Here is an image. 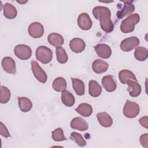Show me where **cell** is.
I'll use <instances>...</instances> for the list:
<instances>
[{
	"label": "cell",
	"instance_id": "obj_6",
	"mask_svg": "<svg viewBox=\"0 0 148 148\" xmlns=\"http://www.w3.org/2000/svg\"><path fill=\"white\" fill-rule=\"evenodd\" d=\"M31 65L32 73L36 79L42 83H46L47 79V76L45 71L35 60H32L31 61Z\"/></svg>",
	"mask_w": 148,
	"mask_h": 148
},
{
	"label": "cell",
	"instance_id": "obj_25",
	"mask_svg": "<svg viewBox=\"0 0 148 148\" xmlns=\"http://www.w3.org/2000/svg\"><path fill=\"white\" fill-rule=\"evenodd\" d=\"M61 101L62 103L68 107L72 106L75 102V99L73 95L67 90L62 91Z\"/></svg>",
	"mask_w": 148,
	"mask_h": 148
},
{
	"label": "cell",
	"instance_id": "obj_8",
	"mask_svg": "<svg viewBox=\"0 0 148 148\" xmlns=\"http://www.w3.org/2000/svg\"><path fill=\"white\" fill-rule=\"evenodd\" d=\"M29 35L34 38H39L44 34V27L42 24L39 22H34L28 27V29Z\"/></svg>",
	"mask_w": 148,
	"mask_h": 148
},
{
	"label": "cell",
	"instance_id": "obj_31",
	"mask_svg": "<svg viewBox=\"0 0 148 148\" xmlns=\"http://www.w3.org/2000/svg\"><path fill=\"white\" fill-rule=\"evenodd\" d=\"M52 139L56 142L63 141L66 140V138L64 136V132L62 128H58L51 132Z\"/></svg>",
	"mask_w": 148,
	"mask_h": 148
},
{
	"label": "cell",
	"instance_id": "obj_13",
	"mask_svg": "<svg viewBox=\"0 0 148 148\" xmlns=\"http://www.w3.org/2000/svg\"><path fill=\"white\" fill-rule=\"evenodd\" d=\"M125 84L128 85V91L132 97H136L140 94L141 86L137 82L128 79L126 80Z\"/></svg>",
	"mask_w": 148,
	"mask_h": 148
},
{
	"label": "cell",
	"instance_id": "obj_26",
	"mask_svg": "<svg viewBox=\"0 0 148 148\" xmlns=\"http://www.w3.org/2000/svg\"><path fill=\"white\" fill-rule=\"evenodd\" d=\"M52 87L55 91L61 92L66 90L67 83L64 77H58L54 80L52 84Z\"/></svg>",
	"mask_w": 148,
	"mask_h": 148
},
{
	"label": "cell",
	"instance_id": "obj_16",
	"mask_svg": "<svg viewBox=\"0 0 148 148\" xmlns=\"http://www.w3.org/2000/svg\"><path fill=\"white\" fill-rule=\"evenodd\" d=\"M102 84L103 88L108 92L114 91L117 87V84L112 75H106L102 77Z\"/></svg>",
	"mask_w": 148,
	"mask_h": 148
},
{
	"label": "cell",
	"instance_id": "obj_15",
	"mask_svg": "<svg viewBox=\"0 0 148 148\" xmlns=\"http://www.w3.org/2000/svg\"><path fill=\"white\" fill-rule=\"evenodd\" d=\"M70 125L72 128L80 131H86L88 128L87 122L80 117H76L73 119L71 121Z\"/></svg>",
	"mask_w": 148,
	"mask_h": 148
},
{
	"label": "cell",
	"instance_id": "obj_17",
	"mask_svg": "<svg viewBox=\"0 0 148 148\" xmlns=\"http://www.w3.org/2000/svg\"><path fill=\"white\" fill-rule=\"evenodd\" d=\"M108 63L101 59H97L92 64V69L97 74L105 72L108 70Z\"/></svg>",
	"mask_w": 148,
	"mask_h": 148
},
{
	"label": "cell",
	"instance_id": "obj_36",
	"mask_svg": "<svg viewBox=\"0 0 148 148\" xmlns=\"http://www.w3.org/2000/svg\"><path fill=\"white\" fill-rule=\"evenodd\" d=\"M27 2H28V1H25V2H21V1H17V2H18V3H21V4H24V3H25Z\"/></svg>",
	"mask_w": 148,
	"mask_h": 148
},
{
	"label": "cell",
	"instance_id": "obj_5",
	"mask_svg": "<svg viewBox=\"0 0 148 148\" xmlns=\"http://www.w3.org/2000/svg\"><path fill=\"white\" fill-rule=\"evenodd\" d=\"M15 56L20 60H26L29 59L32 55V50L29 46L25 45H17L14 49Z\"/></svg>",
	"mask_w": 148,
	"mask_h": 148
},
{
	"label": "cell",
	"instance_id": "obj_22",
	"mask_svg": "<svg viewBox=\"0 0 148 148\" xmlns=\"http://www.w3.org/2000/svg\"><path fill=\"white\" fill-rule=\"evenodd\" d=\"M75 110L83 117H89L93 112L91 105L87 103H82L76 108Z\"/></svg>",
	"mask_w": 148,
	"mask_h": 148
},
{
	"label": "cell",
	"instance_id": "obj_11",
	"mask_svg": "<svg viewBox=\"0 0 148 148\" xmlns=\"http://www.w3.org/2000/svg\"><path fill=\"white\" fill-rule=\"evenodd\" d=\"M123 6L117 12V16L119 19L132 13L135 10V6L132 2L124 1Z\"/></svg>",
	"mask_w": 148,
	"mask_h": 148
},
{
	"label": "cell",
	"instance_id": "obj_24",
	"mask_svg": "<svg viewBox=\"0 0 148 148\" xmlns=\"http://www.w3.org/2000/svg\"><path fill=\"white\" fill-rule=\"evenodd\" d=\"M72 82V87L75 92L78 95H83L85 92V86L83 82L77 78L71 77Z\"/></svg>",
	"mask_w": 148,
	"mask_h": 148
},
{
	"label": "cell",
	"instance_id": "obj_9",
	"mask_svg": "<svg viewBox=\"0 0 148 148\" xmlns=\"http://www.w3.org/2000/svg\"><path fill=\"white\" fill-rule=\"evenodd\" d=\"M77 25L79 28L83 30L90 29L92 25V22L90 16L86 13H82L77 18Z\"/></svg>",
	"mask_w": 148,
	"mask_h": 148
},
{
	"label": "cell",
	"instance_id": "obj_12",
	"mask_svg": "<svg viewBox=\"0 0 148 148\" xmlns=\"http://www.w3.org/2000/svg\"><path fill=\"white\" fill-rule=\"evenodd\" d=\"M2 66L3 70L7 73L15 74L16 72V66L14 60L10 57H5L2 60Z\"/></svg>",
	"mask_w": 148,
	"mask_h": 148
},
{
	"label": "cell",
	"instance_id": "obj_4",
	"mask_svg": "<svg viewBox=\"0 0 148 148\" xmlns=\"http://www.w3.org/2000/svg\"><path fill=\"white\" fill-rule=\"evenodd\" d=\"M139 106L137 103L127 100L123 108V114L126 117L134 118L139 114Z\"/></svg>",
	"mask_w": 148,
	"mask_h": 148
},
{
	"label": "cell",
	"instance_id": "obj_18",
	"mask_svg": "<svg viewBox=\"0 0 148 148\" xmlns=\"http://www.w3.org/2000/svg\"><path fill=\"white\" fill-rule=\"evenodd\" d=\"M3 12L4 16L8 19H13L17 15V10L16 7L8 2L3 5Z\"/></svg>",
	"mask_w": 148,
	"mask_h": 148
},
{
	"label": "cell",
	"instance_id": "obj_14",
	"mask_svg": "<svg viewBox=\"0 0 148 148\" xmlns=\"http://www.w3.org/2000/svg\"><path fill=\"white\" fill-rule=\"evenodd\" d=\"M86 46V45L84 41L79 38H73L69 42V47L71 50L75 53L82 52L85 49Z\"/></svg>",
	"mask_w": 148,
	"mask_h": 148
},
{
	"label": "cell",
	"instance_id": "obj_35",
	"mask_svg": "<svg viewBox=\"0 0 148 148\" xmlns=\"http://www.w3.org/2000/svg\"><path fill=\"white\" fill-rule=\"evenodd\" d=\"M147 120H148V117L147 116H144V117H141L139 120V123L140 124V125L146 128H148V126H147Z\"/></svg>",
	"mask_w": 148,
	"mask_h": 148
},
{
	"label": "cell",
	"instance_id": "obj_3",
	"mask_svg": "<svg viewBox=\"0 0 148 148\" xmlns=\"http://www.w3.org/2000/svg\"><path fill=\"white\" fill-rule=\"evenodd\" d=\"M35 56L37 60L46 64L52 60L53 52L49 47L45 46H40L36 49Z\"/></svg>",
	"mask_w": 148,
	"mask_h": 148
},
{
	"label": "cell",
	"instance_id": "obj_10",
	"mask_svg": "<svg viewBox=\"0 0 148 148\" xmlns=\"http://www.w3.org/2000/svg\"><path fill=\"white\" fill-rule=\"evenodd\" d=\"M94 49L97 55L102 58H109L112 54L111 48L109 45L105 43H100L95 45Z\"/></svg>",
	"mask_w": 148,
	"mask_h": 148
},
{
	"label": "cell",
	"instance_id": "obj_30",
	"mask_svg": "<svg viewBox=\"0 0 148 148\" xmlns=\"http://www.w3.org/2000/svg\"><path fill=\"white\" fill-rule=\"evenodd\" d=\"M10 98V91L6 87L1 86L0 92V102L1 103H7Z\"/></svg>",
	"mask_w": 148,
	"mask_h": 148
},
{
	"label": "cell",
	"instance_id": "obj_20",
	"mask_svg": "<svg viewBox=\"0 0 148 148\" xmlns=\"http://www.w3.org/2000/svg\"><path fill=\"white\" fill-rule=\"evenodd\" d=\"M102 92V87L98 83L94 80H91L88 84V93L92 97H99Z\"/></svg>",
	"mask_w": 148,
	"mask_h": 148
},
{
	"label": "cell",
	"instance_id": "obj_33",
	"mask_svg": "<svg viewBox=\"0 0 148 148\" xmlns=\"http://www.w3.org/2000/svg\"><path fill=\"white\" fill-rule=\"evenodd\" d=\"M0 133L1 135L5 138H8L10 136V133L8 131L6 127L2 123V122L0 123Z\"/></svg>",
	"mask_w": 148,
	"mask_h": 148
},
{
	"label": "cell",
	"instance_id": "obj_7",
	"mask_svg": "<svg viewBox=\"0 0 148 148\" xmlns=\"http://www.w3.org/2000/svg\"><path fill=\"white\" fill-rule=\"evenodd\" d=\"M139 39L136 36H131L124 39L120 43V48L124 52H128L137 47L139 45Z\"/></svg>",
	"mask_w": 148,
	"mask_h": 148
},
{
	"label": "cell",
	"instance_id": "obj_34",
	"mask_svg": "<svg viewBox=\"0 0 148 148\" xmlns=\"http://www.w3.org/2000/svg\"><path fill=\"white\" fill-rule=\"evenodd\" d=\"M140 143L141 145L146 148L148 147V134H144L140 137Z\"/></svg>",
	"mask_w": 148,
	"mask_h": 148
},
{
	"label": "cell",
	"instance_id": "obj_23",
	"mask_svg": "<svg viewBox=\"0 0 148 148\" xmlns=\"http://www.w3.org/2000/svg\"><path fill=\"white\" fill-rule=\"evenodd\" d=\"M18 106L23 112H28L32 108L31 101L25 97H18L17 98Z\"/></svg>",
	"mask_w": 148,
	"mask_h": 148
},
{
	"label": "cell",
	"instance_id": "obj_29",
	"mask_svg": "<svg viewBox=\"0 0 148 148\" xmlns=\"http://www.w3.org/2000/svg\"><path fill=\"white\" fill-rule=\"evenodd\" d=\"M56 56L58 62L60 64H65L68 61V56L65 49L61 47H56Z\"/></svg>",
	"mask_w": 148,
	"mask_h": 148
},
{
	"label": "cell",
	"instance_id": "obj_21",
	"mask_svg": "<svg viewBox=\"0 0 148 148\" xmlns=\"http://www.w3.org/2000/svg\"><path fill=\"white\" fill-rule=\"evenodd\" d=\"M99 124L103 127H109L113 124V119L106 112H100L97 114Z\"/></svg>",
	"mask_w": 148,
	"mask_h": 148
},
{
	"label": "cell",
	"instance_id": "obj_28",
	"mask_svg": "<svg viewBox=\"0 0 148 148\" xmlns=\"http://www.w3.org/2000/svg\"><path fill=\"white\" fill-rule=\"evenodd\" d=\"M134 57L139 61H145L148 57L147 49L143 47H137L134 52Z\"/></svg>",
	"mask_w": 148,
	"mask_h": 148
},
{
	"label": "cell",
	"instance_id": "obj_1",
	"mask_svg": "<svg viewBox=\"0 0 148 148\" xmlns=\"http://www.w3.org/2000/svg\"><path fill=\"white\" fill-rule=\"evenodd\" d=\"M92 14L97 20H99L101 29L107 33L113 31L114 25L111 20L110 9L105 6H97L93 8Z\"/></svg>",
	"mask_w": 148,
	"mask_h": 148
},
{
	"label": "cell",
	"instance_id": "obj_32",
	"mask_svg": "<svg viewBox=\"0 0 148 148\" xmlns=\"http://www.w3.org/2000/svg\"><path fill=\"white\" fill-rule=\"evenodd\" d=\"M71 139L75 141V142L77 143V145L81 147L85 146L87 144L86 141L84 139L82 135L77 132H73L71 133Z\"/></svg>",
	"mask_w": 148,
	"mask_h": 148
},
{
	"label": "cell",
	"instance_id": "obj_2",
	"mask_svg": "<svg viewBox=\"0 0 148 148\" xmlns=\"http://www.w3.org/2000/svg\"><path fill=\"white\" fill-rule=\"evenodd\" d=\"M140 21V16L138 13L130 14L126 18L124 19L120 25V29L123 33L132 32L134 29L135 26Z\"/></svg>",
	"mask_w": 148,
	"mask_h": 148
},
{
	"label": "cell",
	"instance_id": "obj_27",
	"mask_svg": "<svg viewBox=\"0 0 148 148\" xmlns=\"http://www.w3.org/2000/svg\"><path fill=\"white\" fill-rule=\"evenodd\" d=\"M119 79L122 84H125L126 80L128 79H131L137 82L136 77L134 73L127 69H123L119 72Z\"/></svg>",
	"mask_w": 148,
	"mask_h": 148
},
{
	"label": "cell",
	"instance_id": "obj_19",
	"mask_svg": "<svg viewBox=\"0 0 148 148\" xmlns=\"http://www.w3.org/2000/svg\"><path fill=\"white\" fill-rule=\"evenodd\" d=\"M47 40L52 46L58 47H61L64 42V38L61 35L58 33H51L48 35Z\"/></svg>",
	"mask_w": 148,
	"mask_h": 148
}]
</instances>
